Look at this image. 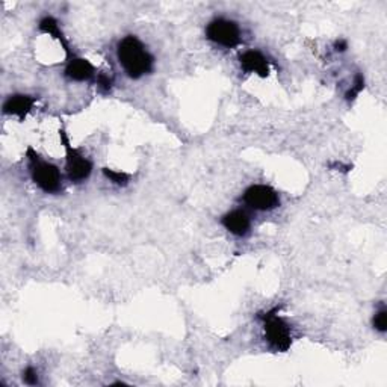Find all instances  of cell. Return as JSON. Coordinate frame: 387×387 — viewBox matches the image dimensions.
Wrapping results in <instances>:
<instances>
[{
    "mask_svg": "<svg viewBox=\"0 0 387 387\" xmlns=\"http://www.w3.org/2000/svg\"><path fill=\"white\" fill-rule=\"evenodd\" d=\"M103 174L106 176V179H109L112 181V184H116L118 186L128 185V181L130 179V176L128 173L116 172V169H109V168H103Z\"/></svg>",
    "mask_w": 387,
    "mask_h": 387,
    "instance_id": "obj_12",
    "label": "cell"
},
{
    "mask_svg": "<svg viewBox=\"0 0 387 387\" xmlns=\"http://www.w3.org/2000/svg\"><path fill=\"white\" fill-rule=\"evenodd\" d=\"M221 224L225 230H229L232 235L237 237H244L252 229V218L242 209H235L229 213H225L221 218Z\"/></svg>",
    "mask_w": 387,
    "mask_h": 387,
    "instance_id": "obj_9",
    "label": "cell"
},
{
    "mask_svg": "<svg viewBox=\"0 0 387 387\" xmlns=\"http://www.w3.org/2000/svg\"><path fill=\"white\" fill-rule=\"evenodd\" d=\"M347 47H348V44H347L345 40H339V41H336V44H335L336 52H345Z\"/></svg>",
    "mask_w": 387,
    "mask_h": 387,
    "instance_id": "obj_17",
    "label": "cell"
},
{
    "mask_svg": "<svg viewBox=\"0 0 387 387\" xmlns=\"http://www.w3.org/2000/svg\"><path fill=\"white\" fill-rule=\"evenodd\" d=\"M29 172L30 177L43 192L45 194H58L62 189V174L60 168L52 162L44 161V159L29 147Z\"/></svg>",
    "mask_w": 387,
    "mask_h": 387,
    "instance_id": "obj_2",
    "label": "cell"
},
{
    "mask_svg": "<svg viewBox=\"0 0 387 387\" xmlns=\"http://www.w3.org/2000/svg\"><path fill=\"white\" fill-rule=\"evenodd\" d=\"M280 307L259 315L264 324V335L269 348L277 352H286L292 345V330L289 324L279 315Z\"/></svg>",
    "mask_w": 387,
    "mask_h": 387,
    "instance_id": "obj_3",
    "label": "cell"
},
{
    "mask_svg": "<svg viewBox=\"0 0 387 387\" xmlns=\"http://www.w3.org/2000/svg\"><path fill=\"white\" fill-rule=\"evenodd\" d=\"M363 88H365V79H363L361 74H357L354 85H352V88L347 93V99L348 100H354L361 93Z\"/></svg>",
    "mask_w": 387,
    "mask_h": 387,
    "instance_id": "obj_14",
    "label": "cell"
},
{
    "mask_svg": "<svg viewBox=\"0 0 387 387\" xmlns=\"http://www.w3.org/2000/svg\"><path fill=\"white\" fill-rule=\"evenodd\" d=\"M23 381H25L29 386L38 384V374H37V371L33 369L32 366L26 368L25 371H23Z\"/></svg>",
    "mask_w": 387,
    "mask_h": 387,
    "instance_id": "obj_15",
    "label": "cell"
},
{
    "mask_svg": "<svg viewBox=\"0 0 387 387\" xmlns=\"http://www.w3.org/2000/svg\"><path fill=\"white\" fill-rule=\"evenodd\" d=\"M97 85H99L100 88H103L105 91H109L111 86H112V81H111V79H109L106 74H99V77H97Z\"/></svg>",
    "mask_w": 387,
    "mask_h": 387,
    "instance_id": "obj_16",
    "label": "cell"
},
{
    "mask_svg": "<svg viewBox=\"0 0 387 387\" xmlns=\"http://www.w3.org/2000/svg\"><path fill=\"white\" fill-rule=\"evenodd\" d=\"M35 101H37V97H32V96H25V94L9 96L4 103V113L5 116H16L23 121L26 118L28 113L32 111Z\"/></svg>",
    "mask_w": 387,
    "mask_h": 387,
    "instance_id": "obj_10",
    "label": "cell"
},
{
    "mask_svg": "<svg viewBox=\"0 0 387 387\" xmlns=\"http://www.w3.org/2000/svg\"><path fill=\"white\" fill-rule=\"evenodd\" d=\"M38 28H40V30H41L43 33H49V35H52L53 38L58 40V41L62 44V47H64V50H65V53H67L68 56L72 55L70 47H68V44H67V41H65L64 33H62V30H61V28H60L58 20L53 18V17H50V16H47V17L41 18Z\"/></svg>",
    "mask_w": 387,
    "mask_h": 387,
    "instance_id": "obj_11",
    "label": "cell"
},
{
    "mask_svg": "<svg viewBox=\"0 0 387 387\" xmlns=\"http://www.w3.org/2000/svg\"><path fill=\"white\" fill-rule=\"evenodd\" d=\"M372 325H374L375 330H377L378 333H386V330H387V310L384 309V307H381L380 310L375 312V315L372 318Z\"/></svg>",
    "mask_w": 387,
    "mask_h": 387,
    "instance_id": "obj_13",
    "label": "cell"
},
{
    "mask_svg": "<svg viewBox=\"0 0 387 387\" xmlns=\"http://www.w3.org/2000/svg\"><path fill=\"white\" fill-rule=\"evenodd\" d=\"M117 58L124 73L130 79H141L153 72L155 58L135 35H128L120 40L117 45Z\"/></svg>",
    "mask_w": 387,
    "mask_h": 387,
    "instance_id": "obj_1",
    "label": "cell"
},
{
    "mask_svg": "<svg viewBox=\"0 0 387 387\" xmlns=\"http://www.w3.org/2000/svg\"><path fill=\"white\" fill-rule=\"evenodd\" d=\"M97 74L96 67L85 58H79V56L70 55L68 56V62L65 65V76L73 82H85L91 81Z\"/></svg>",
    "mask_w": 387,
    "mask_h": 387,
    "instance_id": "obj_7",
    "label": "cell"
},
{
    "mask_svg": "<svg viewBox=\"0 0 387 387\" xmlns=\"http://www.w3.org/2000/svg\"><path fill=\"white\" fill-rule=\"evenodd\" d=\"M206 38L225 49H235L241 44V29L229 18H215L206 26Z\"/></svg>",
    "mask_w": 387,
    "mask_h": 387,
    "instance_id": "obj_4",
    "label": "cell"
},
{
    "mask_svg": "<svg viewBox=\"0 0 387 387\" xmlns=\"http://www.w3.org/2000/svg\"><path fill=\"white\" fill-rule=\"evenodd\" d=\"M239 65H241L242 72L254 73L260 77H267L269 74V62L267 56L259 50H247L239 55Z\"/></svg>",
    "mask_w": 387,
    "mask_h": 387,
    "instance_id": "obj_8",
    "label": "cell"
},
{
    "mask_svg": "<svg viewBox=\"0 0 387 387\" xmlns=\"http://www.w3.org/2000/svg\"><path fill=\"white\" fill-rule=\"evenodd\" d=\"M242 201L253 211L269 212L280 206V196L268 185H252L244 191Z\"/></svg>",
    "mask_w": 387,
    "mask_h": 387,
    "instance_id": "obj_6",
    "label": "cell"
},
{
    "mask_svg": "<svg viewBox=\"0 0 387 387\" xmlns=\"http://www.w3.org/2000/svg\"><path fill=\"white\" fill-rule=\"evenodd\" d=\"M61 141L64 144L65 149V156H67V176L70 179L73 184H82L85 181L91 173H93V164H91L85 156H82L76 149H73V145L68 142V136L64 129L60 130Z\"/></svg>",
    "mask_w": 387,
    "mask_h": 387,
    "instance_id": "obj_5",
    "label": "cell"
}]
</instances>
